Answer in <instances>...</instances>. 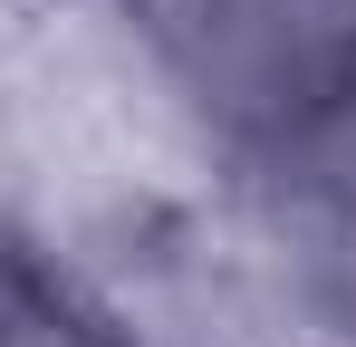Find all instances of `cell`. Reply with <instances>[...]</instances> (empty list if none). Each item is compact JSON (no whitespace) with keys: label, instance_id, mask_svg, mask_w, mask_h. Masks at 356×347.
<instances>
[{"label":"cell","instance_id":"cell-1","mask_svg":"<svg viewBox=\"0 0 356 347\" xmlns=\"http://www.w3.org/2000/svg\"><path fill=\"white\" fill-rule=\"evenodd\" d=\"M135 20L241 135H298L356 87V0H135Z\"/></svg>","mask_w":356,"mask_h":347},{"label":"cell","instance_id":"cell-2","mask_svg":"<svg viewBox=\"0 0 356 347\" xmlns=\"http://www.w3.org/2000/svg\"><path fill=\"white\" fill-rule=\"evenodd\" d=\"M280 145L308 164V183H318L327 203H347V213H356V87H347V97H327V107L308 116L298 135H280Z\"/></svg>","mask_w":356,"mask_h":347}]
</instances>
